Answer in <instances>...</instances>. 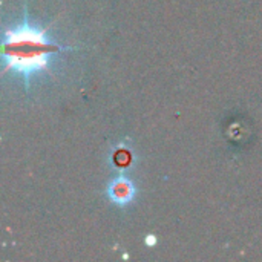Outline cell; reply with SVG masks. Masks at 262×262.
<instances>
[{
  "mask_svg": "<svg viewBox=\"0 0 262 262\" xmlns=\"http://www.w3.org/2000/svg\"><path fill=\"white\" fill-rule=\"evenodd\" d=\"M57 48L45 37L43 31L29 26L8 29L3 41V57L6 68L29 77L48 66L49 55L55 54Z\"/></svg>",
  "mask_w": 262,
  "mask_h": 262,
  "instance_id": "6da1fadb",
  "label": "cell"
},
{
  "mask_svg": "<svg viewBox=\"0 0 262 262\" xmlns=\"http://www.w3.org/2000/svg\"><path fill=\"white\" fill-rule=\"evenodd\" d=\"M107 193H109V198H111L112 203H115L118 206H126L134 200L135 187L127 178L118 177L111 183V186L107 189Z\"/></svg>",
  "mask_w": 262,
  "mask_h": 262,
  "instance_id": "7a4b0ae2",
  "label": "cell"
},
{
  "mask_svg": "<svg viewBox=\"0 0 262 262\" xmlns=\"http://www.w3.org/2000/svg\"><path fill=\"white\" fill-rule=\"evenodd\" d=\"M146 244H147V246H150V247H154V246L157 244V238H155L154 235L147 236V238H146Z\"/></svg>",
  "mask_w": 262,
  "mask_h": 262,
  "instance_id": "3957f363",
  "label": "cell"
}]
</instances>
